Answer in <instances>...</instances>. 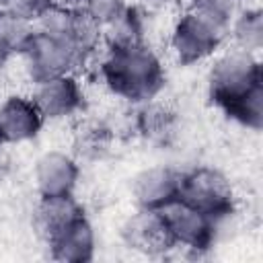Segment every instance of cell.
<instances>
[{
	"label": "cell",
	"instance_id": "cell-1",
	"mask_svg": "<svg viewBox=\"0 0 263 263\" xmlns=\"http://www.w3.org/2000/svg\"><path fill=\"white\" fill-rule=\"evenodd\" d=\"M208 92L236 123L259 132L263 127V70L259 55L230 47L214 60L208 72Z\"/></svg>",
	"mask_w": 263,
	"mask_h": 263
},
{
	"label": "cell",
	"instance_id": "cell-2",
	"mask_svg": "<svg viewBox=\"0 0 263 263\" xmlns=\"http://www.w3.org/2000/svg\"><path fill=\"white\" fill-rule=\"evenodd\" d=\"M99 76L109 92L129 103L152 101L166 82L162 60L146 41L105 47L99 62Z\"/></svg>",
	"mask_w": 263,
	"mask_h": 263
},
{
	"label": "cell",
	"instance_id": "cell-3",
	"mask_svg": "<svg viewBox=\"0 0 263 263\" xmlns=\"http://www.w3.org/2000/svg\"><path fill=\"white\" fill-rule=\"evenodd\" d=\"M228 41V29L187 8L171 29V51L181 66H191L216 55Z\"/></svg>",
	"mask_w": 263,
	"mask_h": 263
},
{
	"label": "cell",
	"instance_id": "cell-4",
	"mask_svg": "<svg viewBox=\"0 0 263 263\" xmlns=\"http://www.w3.org/2000/svg\"><path fill=\"white\" fill-rule=\"evenodd\" d=\"M179 201L208 214L214 220H226L234 214V189L224 173L212 166H195L181 173Z\"/></svg>",
	"mask_w": 263,
	"mask_h": 263
},
{
	"label": "cell",
	"instance_id": "cell-5",
	"mask_svg": "<svg viewBox=\"0 0 263 263\" xmlns=\"http://www.w3.org/2000/svg\"><path fill=\"white\" fill-rule=\"evenodd\" d=\"M35 29L68 41L76 47L84 62L99 49V45H103V29L90 21L78 4L70 2H55L35 21Z\"/></svg>",
	"mask_w": 263,
	"mask_h": 263
},
{
	"label": "cell",
	"instance_id": "cell-6",
	"mask_svg": "<svg viewBox=\"0 0 263 263\" xmlns=\"http://www.w3.org/2000/svg\"><path fill=\"white\" fill-rule=\"evenodd\" d=\"M25 58V70L27 76L31 78L33 84L64 76V74H74L78 66L84 64V58L76 51L74 45H70L64 39L45 35L35 29L27 49L23 51Z\"/></svg>",
	"mask_w": 263,
	"mask_h": 263
},
{
	"label": "cell",
	"instance_id": "cell-7",
	"mask_svg": "<svg viewBox=\"0 0 263 263\" xmlns=\"http://www.w3.org/2000/svg\"><path fill=\"white\" fill-rule=\"evenodd\" d=\"M166 222V228L171 232V238L175 247H183L193 253L208 251L214 247L220 220L210 218L208 214L183 203V201H173L164 210H160Z\"/></svg>",
	"mask_w": 263,
	"mask_h": 263
},
{
	"label": "cell",
	"instance_id": "cell-8",
	"mask_svg": "<svg viewBox=\"0 0 263 263\" xmlns=\"http://www.w3.org/2000/svg\"><path fill=\"white\" fill-rule=\"evenodd\" d=\"M181 173L173 166L154 164L132 179V199L138 210L160 212L179 199Z\"/></svg>",
	"mask_w": 263,
	"mask_h": 263
},
{
	"label": "cell",
	"instance_id": "cell-9",
	"mask_svg": "<svg viewBox=\"0 0 263 263\" xmlns=\"http://www.w3.org/2000/svg\"><path fill=\"white\" fill-rule=\"evenodd\" d=\"M31 97L45 121L66 119L78 113L84 105V90L74 74H64L37 82Z\"/></svg>",
	"mask_w": 263,
	"mask_h": 263
},
{
	"label": "cell",
	"instance_id": "cell-10",
	"mask_svg": "<svg viewBox=\"0 0 263 263\" xmlns=\"http://www.w3.org/2000/svg\"><path fill=\"white\" fill-rule=\"evenodd\" d=\"M123 242L142 255H164L175 249L162 212L138 210L121 226Z\"/></svg>",
	"mask_w": 263,
	"mask_h": 263
},
{
	"label": "cell",
	"instance_id": "cell-11",
	"mask_svg": "<svg viewBox=\"0 0 263 263\" xmlns=\"http://www.w3.org/2000/svg\"><path fill=\"white\" fill-rule=\"evenodd\" d=\"M80 179V166L74 156L62 150L43 152L33 168V181L39 197L74 195Z\"/></svg>",
	"mask_w": 263,
	"mask_h": 263
},
{
	"label": "cell",
	"instance_id": "cell-12",
	"mask_svg": "<svg viewBox=\"0 0 263 263\" xmlns=\"http://www.w3.org/2000/svg\"><path fill=\"white\" fill-rule=\"evenodd\" d=\"M43 115L39 113L33 97L10 95L0 103V144L16 146L25 144L43 127Z\"/></svg>",
	"mask_w": 263,
	"mask_h": 263
},
{
	"label": "cell",
	"instance_id": "cell-13",
	"mask_svg": "<svg viewBox=\"0 0 263 263\" xmlns=\"http://www.w3.org/2000/svg\"><path fill=\"white\" fill-rule=\"evenodd\" d=\"M49 255L55 261L62 263H88L95 259L97 251V234L86 218V214H80L72 222L64 224L60 230L49 234L47 238Z\"/></svg>",
	"mask_w": 263,
	"mask_h": 263
},
{
	"label": "cell",
	"instance_id": "cell-14",
	"mask_svg": "<svg viewBox=\"0 0 263 263\" xmlns=\"http://www.w3.org/2000/svg\"><path fill=\"white\" fill-rule=\"evenodd\" d=\"M228 39L232 47L242 49L247 53L259 55L263 47V12L259 6L247 4L238 6L234 12L230 27H228Z\"/></svg>",
	"mask_w": 263,
	"mask_h": 263
},
{
	"label": "cell",
	"instance_id": "cell-15",
	"mask_svg": "<svg viewBox=\"0 0 263 263\" xmlns=\"http://www.w3.org/2000/svg\"><path fill=\"white\" fill-rule=\"evenodd\" d=\"M84 214V208L76 201L74 195H60V197H39L37 210H35V224L39 232L47 238L55 230H60L64 224L72 222Z\"/></svg>",
	"mask_w": 263,
	"mask_h": 263
},
{
	"label": "cell",
	"instance_id": "cell-16",
	"mask_svg": "<svg viewBox=\"0 0 263 263\" xmlns=\"http://www.w3.org/2000/svg\"><path fill=\"white\" fill-rule=\"evenodd\" d=\"M33 33L35 23L21 18L0 6V58L23 55Z\"/></svg>",
	"mask_w": 263,
	"mask_h": 263
},
{
	"label": "cell",
	"instance_id": "cell-17",
	"mask_svg": "<svg viewBox=\"0 0 263 263\" xmlns=\"http://www.w3.org/2000/svg\"><path fill=\"white\" fill-rule=\"evenodd\" d=\"M134 43H144V14L129 4L119 18L103 27V45L121 47Z\"/></svg>",
	"mask_w": 263,
	"mask_h": 263
},
{
	"label": "cell",
	"instance_id": "cell-18",
	"mask_svg": "<svg viewBox=\"0 0 263 263\" xmlns=\"http://www.w3.org/2000/svg\"><path fill=\"white\" fill-rule=\"evenodd\" d=\"M78 6L86 12L90 21H95L101 29L119 18L129 6L127 0H78Z\"/></svg>",
	"mask_w": 263,
	"mask_h": 263
},
{
	"label": "cell",
	"instance_id": "cell-19",
	"mask_svg": "<svg viewBox=\"0 0 263 263\" xmlns=\"http://www.w3.org/2000/svg\"><path fill=\"white\" fill-rule=\"evenodd\" d=\"M191 10H195L197 14L218 23L220 27H230V21L234 16V12L238 10V6L232 0H189Z\"/></svg>",
	"mask_w": 263,
	"mask_h": 263
},
{
	"label": "cell",
	"instance_id": "cell-20",
	"mask_svg": "<svg viewBox=\"0 0 263 263\" xmlns=\"http://www.w3.org/2000/svg\"><path fill=\"white\" fill-rule=\"evenodd\" d=\"M55 2H60V0H0V6L6 8L8 12L21 16V18H27V21L35 23Z\"/></svg>",
	"mask_w": 263,
	"mask_h": 263
},
{
	"label": "cell",
	"instance_id": "cell-21",
	"mask_svg": "<svg viewBox=\"0 0 263 263\" xmlns=\"http://www.w3.org/2000/svg\"><path fill=\"white\" fill-rule=\"evenodd\" d=\"M232 2H234L236 6H247V4H251L253 0H232Z\"/></svg>",
	"mask_w": 263,
	"mask_h": 263
},
{
	"label": "cell",
	"instance_id": "cell-22",
	"mask_svg": "<svg viewBox=\"0 0 263 263\" xmlns=\"http://www.w3.org/2000/svg\"><path fill=\"white\" fill-rule=\"evenodd\" d=\"M64 2H70V4H74V2H78V0H64Z\"/></svg>",
	"mask_w": 263,
	"mask_h": 263
}]
</instances>
